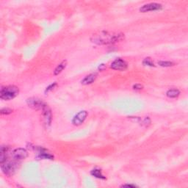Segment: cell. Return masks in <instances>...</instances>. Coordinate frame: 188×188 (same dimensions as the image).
Returning <instances> with one entry per match:
<instances>
[{
	"mask_svg": "<svg viewBox=\"0 0 188 188\" xmlns=\"http://www.w3.org/2000/svg\"><path fill=\"white\" fill-rule=\"evenodd\" d=\"M133 88L134 90H141L143 88V86L142 85H140V84H136V85H134L133 86Z\"/></svg>",
	"mask_w": 188,
	"mask_h": 188,
	"instance_id": "cell-20",
	"label": "cell"
},
{
	"mask_svg": "<svg viewBox=\"0 0 188 188\" xmlns=\"http://www.w3.org/2000/svg\"><path fill=\"white\" fill-rule=\"evenodd\" d=\"M121 187H136L137 186L134 185H123L121 186Z\"/></svg>",
	"mask_w": 188,
	"mask_h": 188,
	"instance_id": "cell-21",
	"label": "cell"
},
{
	"mask_svg": "<svg viewBox=\"0 0 188 188\" xmlns=\"http://www.w3.org/2000/svg\"><path fill=\"white\" fill-rule=\"evenodd\" d=\"M13 112V110L10 109V108H2V109L1 110V114L2 115H9V114H11Z\"/></svg>",
	"mask_w": 188,
	"mask_h": 188,
	"instance_id": "cell-18",
	"label": "cell"
},
{
	"mask_svg": "<svg viewBox=\"0 0 188 188\" xmlns=\"http://www.w3.org/2000/svg\"><path fill=\"white\" fill-rule=\"evenodd\" d=\"M97 77V74L96 73H91V74L87 75L82 80L81 83L84 85H90V84L93 83L94 81L96 80Z\"/></svg>",
	"mask_w": 188,
	"mask_h": 188,
	"instance_id": "cell-11",
	"label": "cell"
},
{
	"mask_svg": "<svg viewBox=\"0 0 188 188\" xmlns=\"http://www.w3.org/2000/svg\"><path fill=\"white\" fill-rule=\"evenodd\" d=\"M38 151V158L43 159H54V156L49 153L46 149L42 148V147H38L37 148Z\"/></svg>",
	"mask_w": 188,
	"mask_h": 188,
	"instance_id": "cell-10",
	"label": "cell"
},
{
	"mask_svg": "<svg viewBox=\"0 0 188 188\" xmlns=\"http://www.w3.org/2000/svg\"><path fill=\"white\" fill-rule=\"evenodd\" d=\"M56 86H57V83H56V82L51 84V85H49V86H48V87H47L46 88V91H45V93H48L49 91H52V90L54 89V87H56Z\"/></svg>",
	"mask_w": 188,
	"mask_h": 188,
	"instance_id": "cell-19",
	"label": "cell"
},
{
	"mask_svg": "<svg viewBox=\"0 0 188 188\" xmlns=\"http://www.w3.org/2000/svg\"><path fill=\"white\" fill-rule=\"evenodd\" d=\"M143 64L144 65H147V66H151V67H154L155 65L153 63V61L150 58H145L143 61Z\"/></svg>",
	"mask_w": 188,
	"mask_h": 188,
	"instance_id": "cell-17",
	"label": "cell"
},
{
	"mask_svg": "<svg viewBox=\"0 0 188 188\" xmlns=\"http://www.w3.org/2000/svg\"><path fill=\"white\" fill-rule=\"evenodd\" d=\"M8 150H9V147L7 146H2L0 149V163L5 162L7 161V157L8 154Z\"/></svg>",
	"mask_w": 188,
	"mask_h": 188,
	"instance_id": "cell-12",
	"label": "cell"
},
{
	"mask_svg": "<svg viewBox=\"0 0 188 188\" xmlns=\"http://www.w3.org/2000/svg\"><path fill=\"white\" fill-rule=\"evenodd\" d=\"M162 8V5L161 4L159 3H149V4H146V5H144L143 6H142L140 8V11L141 13H146V12H149V11H159Z\"/></svg>",
	"mask_w": 188,
	"mask_h": 188,
	"instance_id": "cell-8",
	"label": "cell"
},
{
	"mask_svg": "<svg viewBox=\"0 0 188 188\" xmlns=\"http://www.w3.org/2000/svg\"><path fill=\"white\" fill-rule=\"evenodd\" d=\"M66 65H67V61L66 60H63L62 63H60V64H59L58 66L56 67V68L54 69V75L57 76V75L60 74V73L63 71V69H64L65 67H66Z\"/></svg>",
	"mask_w": 188,
	"mask_h": 188,
	"instance_id": "cell-13",
	"label": "cell"
},
{
	"mask_svg": "<svg viewBox=\"0 0 188 188\" xmlns=\"http://www.w3.org/2000/svg\"><path fill=\"white\" fill-rule=\"evenodd\" d=\"M87 112L85 110L80 111L74 116L72 120V124L75 126H79L85 121V119L87 118Z\"/></svg>",
	"mask_w": 188,
	"mask_h": 188,
	"instance_id": "cell-9",
	"label": "cell"
},
{
	"mask_svg": "<svg viewBox=\"0 0 188 188\" xmlns=\"http://www.w3.org/2000/svg\"><path fill=\"white\" fill-rule=\"evenodd\" d=\"M158 64L162 67H171L174 65L175 63L171 61H159Z\"/></svg>",
	"mask_w": 188,
	"mask_h": 188,
	"instance_id": "cell-16",
	"label": "cell"
},
{
	"mask_svg": "<svg viewBox=\"0 0 188 188\" xmlns=\"http://www.w3.org/2000/svg\"><path fill=\"white\" fill-rule=\"evenodd\" d=\"M124 38L123 33H115L107 31H99L92 35L91 40L94 44L98 45L114 44L121 41Z\"/></svg>",
	"mask_w": 188,
	"mask_h": 188,
	"instance_id": "cell-1",
	"label": "cell"
},
{
	"mask_svg": "<svg viewBox=\"0 0 188 188\" xmlns=\"http://www.w3.org/2000/svg\"><path fill=\"white\" fill-rule=\"evenodd\" d=\"M91 174L93 176L97 178V179H106V177L102 174L101 171L100 169H93V170L91 171Z\"/></svg>",
	"mask_w": 188,
	"mask_h": 188,
	"instance_id": "cell-14",
	"label": "cell"
},
{
	"mask_svg": "<svg viewBox=\"0 0 188 188\" xmlns=\"http://www.w3.org/2000/svg\"><path fill=\"white\" fill-rule=\"evenodd\" d=\"M128 67L127 63L125 60L120 58H118L115 60L110 65V68L117 71H125Z\"/></svg>",
	"mask_w": 188,
	"mask_h": 188,
	"instance_id": "cell-5",
	"label": "cell"
},
{
	"mask_svg": "<svg viewBox=\"0 0 188 188\" xmlns=\"http://www.w3.org/2000/svg\"><path fill=\"white\" fill-rule=\"evenodd\" d=\"M15 161H5V162L2 163L1 167L2 172L7 176H11L16 172V169L18 168V164Z\"/></svg>",
	"mask_w": 188,
	"mask_h": 188,
	"instance_id": "cell-3",
	"label": "cell"
},
{
	"mask_svg": "<svg viewBox=\"0 0 188 188\" xmlns=\"http://www.w3.org/2000/svg\"><path fill=\"white\" fill-rule=\"evenodd\" d=\"M180 94V91L178 89H170L167 91L166 96L169 98H176Z\"/></svg>",
	"mask_w": 188,
	"mask_h": 188,
	"instance_id": "cell-15",
	"label": "cell"
},
{
	"mask_svg": "<svg viewBox=\"0 0 188 188\" xmlns=\"http://www.w3.org/2000/svg\"><path fill=\"white\" fill-rule=\"evenodd\" d=\"M19 93L18 87L15 85H8V86L2 87L0 91V98L2 100L9 101L17 96Z\"/></svg>",
	"mask_w": 188,
	"mask_h": 188,
	"instance_id": "cell-2",
	"label": "cell"
},
{
	"mask_svg": "<svg viewBox=\"0 0 188 188\" xmlns=\"http://www.w3.org/2000/svg\"><path fill=\"white\" fill-rule=\"evenodd\" d=\"M28 156V152L26 149L22 148H16L15 150L12 152V157L14 159V160L20 161L22 159H26Z\"/></svg>",
	"mask_w": 188,
	"mask_h": 188,
	"instance_id": "cell-7",
	"label": "cell"
},
{
	"mask_svg": "<svg viewBox=\"0 0 188 188\" xmlns=\"http://www.w3.org/2000/svg\"><path fill=\"white\" fill-rule=\"evenodd\" d=\"M42 113L43 116H44V119L45 124L47 126H50L51 123H52V110H51L50 107H49L46 104H45L44 107H42Z\"/></svg>",
	"mask_w": 188,
	"mask_h": 188,
	"instance_id": "cell-6",
	"label": "cell"
},
{
	"mask_svg": "<svg viewBox=\"0 0 188 188\" xmlns=\"http://www.w3.org/2000/svg\"><path fill=\"white\" fill-rule=\"evenodd\" d=\"M26 104L34 110H41L45 105V103L41 99L35 97L29 98L26 99Z\"/></svg>",
	"mask_w": 188,
	"mask_h": 188,
	"instance_id": "cell-4",
	"label": "cell"
}]
</instances>
